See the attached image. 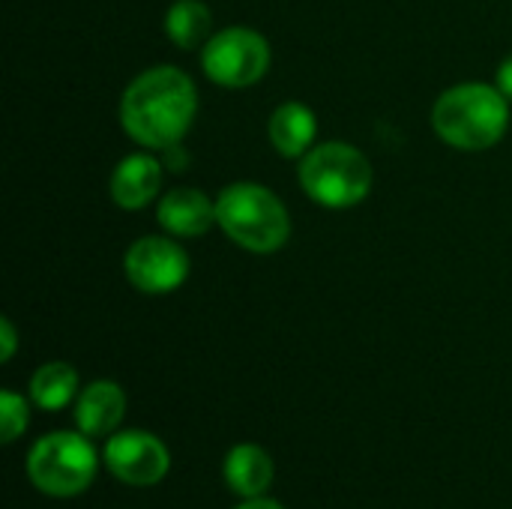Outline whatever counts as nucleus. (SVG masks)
<instances>
[{"label":"nucleus","instance_id":"obj_3","mask_svg":"<svg viewBox=\"0 0 512 509\" xmlns=\"http://www.w3.org/2000/svg\"><path fill=\"white\" fill-rule=\"evenodd\" d=\"M216 225L243 249L270 255L291 237V216L276 192L258 183H231L216 198Z\"/></svg>","mask_w":512,"mask_h":509},{"label":"nucleus","instance_id":"obj_15","mask_svg":"<svg viewBox=\"0 0 512 509\" xmlns=\"http://www.w3.org/2000/svg\"><path fill=\"white\" fill-rule=\"evenodd\" d=\"M30 399L42 411H63L78 399V372L69 363H45L30 378Z\"/></svg>","mask_w":512,"mask_h":509},{"label":"nucleus","instance_id":"obj_8","mask_svg":"<svg viewBox=\"0 0 512 509\" xmlns=\"http://www.w3.org/2000/svg\"><path fill=\"white\" fill-rule=\"evenodd\" d=\"M102 462L126 486H156L171 471L168 447L141 429H126L108 438L102 450Z\"/></svg>","mask_w":512,"mask_h":509},{"label":"nucleus","instance_id":"obj_7","mask_svg":"<svg viewBox=\"0 0 512 509\" xmlns=\"http://www.w3.org/2000/svg\"><path fill=\"white\" fill-rule=\"evenodd\" d=\"M126 279L141 294H171L189 279V255L168 237H141L126 249Z\"/></svg>","mask_w":512,"mask_h":509},{"label":"nucleus","instance_id":"obj_1","mask_svg":"<svg viewBox=\"0 0 512 509\" xmlns=\"http://www.w3.org/2000/svg\"><path fill=\"white\" fill-rule=\"evenodd\" d=\"M198 90L177 66H153L129 81L120 99V123L132 141L150 150H174L192 129Z\"/></svg>","mask_w":512,"mask_h":509},{"label":"nucleus","instance_id":"obj_16","mask_svg":"<svg viewBox=\"0 0 512 509\" xmlns=\"http://www.w3.org/2000/svg\"><path fill=\"white\" fill-rule=\"evenodd\" d=\"M27 402L12 393V390H3L0 393V438L6 444H12L24 429H27Z\"/></svg>","mask_w":512,"mask_h":509},{"label":"nucleus","instance_id":"obj_14","mask_svg":"<svg viewBox=\"0 0 512 509\" xmlns=\"http://www.w3.org/2000/svg\"><path fill=\"white\" fill-rule=\"evenodd\" d=\"M210 30H213V15L201 0H174L171 9L165 12V33L183 51L204 48L213 36Z\"/></svg>","mask_w":512,"mask_h":509},{"label":"nucleus","instance_id":"obj_9","mask_svg":"<svg viewBox=\"0 0 512 509\" xmlns=\"http://www.w3.org/2000/svg\"><path fill=\"white\" fill-rule=\"evenodd\" d=\"M162 189V162L150 153H132L111 174V201L123 210L147 207Z\"/></svg>","mask_w":512,"mask_h":509},{"label":"nucleus","instance_id":"obj_18","mask_svg":"<svg viewBox=\"0 0 512 509\" xmlns=\"http://www.w3.org/2000/svg\"><path fill=\"white\" fill-rule=\"evenodd\" d=\"M495 84H498V90L507 96L512 102V54L510 57H504V63L498 66V78H495Z\"/></svg>","mask_w":512,"mask_h":509},{"label":"nucleus","instance_id":"obj_4","mask_svg":"<svg viewBox=\"0 0 512 509\" xmlns=\"http://www.w3.org/2000/svg\"><path fill=\"white\" fill-rule=\"evenodd\" d=\"M300 186L312 201L333 210H345L369 195L372 165L357 147L345 141H327L303 156Z\"/></svg>","mask_w":512,"mask_h":509},{"label":"nucleus","instance_id":"obj_12","mask_svg":"<svg viewBox=\"0 0 512 509\" xmlns=\"http://www.w3.org/2000/svg\"><path fill=\"white\" fill-rule=\"evenodd\" d=\"M267 132H270V144L276 147L279 156L297 159V156H306L312 150L318 120H315V111L306 108L303 102H282L270 114Z\"/></svg>","mask_w":512,"mask_h":509},{"label":"nucleus","instance_id":"obj_2","mask_svg":"<svg viewBox=\"0 0 512 509\" xmlns=\"http://www.w3.org/2000/svg\"><path fill=\"white\" fill-rule=\"evenodd\" d=\"M432 126L450 147L489 150L510 126V99L498 90V84H456L438 96Z\"/></svg>","mask_w":512,"mask_h":509},{"label":"nucleus","instance_id":"obj_5","mask_svg":"<svg viewBox=\"0 0 512 509\" xmlns=\"http://www.w3.org/2000/svg\"><path fill=\"white\" fill-rule=\"evenodd\" d=\"M96 450L84 432H51L27 456L30 483L51 498H75L96 480Z\"/></svg>","mask_w":512,"mask_h":509},{"label":"nucleus","instance_id":"obj_11","mask_svg":"<svg viewBox=\"0 0 512 509\" xmlns=\"http://www.w3.org/2000/svg\"><path fill=\"white\" fill-rule=\"evenodd\" d=\"M126 414V393L114 381H93L75 399V423L87 438L114 435Z\"/></svg>","mask_w":512,"mask_h":509},{"label":"nucleus","instance_id":"obj_6","mask_svg":"<svg viewBox=\"0 0 512 509\" xmlns=\"http://www.w3.org/2000/svg\"><path fill=\"white\" fill-rule=\"evenodd\" d=\"M201 69L222 87H249L270 69V42L252 27H225L201 48Z\"/></svg>","mask_w":512,"mask_h":509},{"label":"nucleus","instance_id":"obj_13","mask_svg":"<svg viewBox=\"0 0 512 509\" xmlns=\"http://www.w3.org/2000/svg\"><path fill=\"white\" fill-rule=\"evenodd\" d=\"M225 483L240 498H261L273 483V459L258 444H237L225 456Z\"/></svg>","mask_w":512,"mask_h":509},{"label":"nucleus","instance_id":"obj_19","mask_svg":"<svg viewBox=\"0 0 512 509\" xmlns=\"http://www.w3.org/2000/svg\"><path fill=\"white\" fill-rule=\"evenodd\" d=\"M234 509H285V507L261 495V498H243V504H237Z\"/></svg>","mask_w":512,"mask_h":509},{"label":"nucleus","instance_id":"obj_17","mask_svg":"<svg viewBox=\"0 0 512 509\" xmlns=\"http://www.w3.org/2000/svg\"><path fill=\"white\" fill-rule=\"evenodd\" d=\"M15 345H18V339H15V327H12V321H9V318H0V360H3V363H9V360H12Z\"/></svg>","mask_w":512,"mask_h":509},{"label":"nucleus","instance_id":"obj_10","mask_svg":"<svg viewBox=\"0 0 512 509\" xmlns=\"http://www.w3.org/2000/svg\"><path fill=\"white\" fill-rule=\"evenodd\" d=\"M156 219L174 237H201L216 225V201L201 189H171L159 198Z\"/></svg>","mask_w":512,"mask_h":509}]
</instances>
